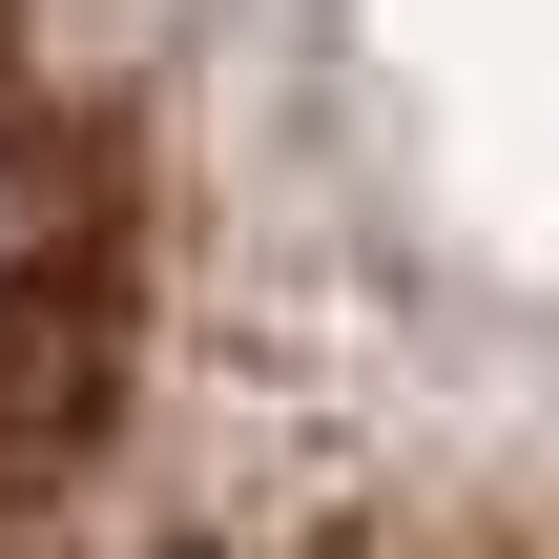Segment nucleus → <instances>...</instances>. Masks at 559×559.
<instances>
[{"label":"nucleus","instance_id":"obj_1","mask_svg":"<svg viewBox=\"0 0 559 559\" xmlns=\"http://www.w3.org/2000/svg\"><path fill=\"white\" fill-rule=\"evenodd\" d=\"M104 249H145V187L104 166V124L41 62H0V311L62 290V270H104Z\"/></svg>","mask_w":559,"mask_h":559}]
</instances>
